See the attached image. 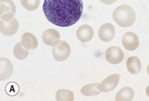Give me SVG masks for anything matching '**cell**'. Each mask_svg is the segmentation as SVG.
I'll use <instances>...</instances> for the list:
<instances>
[{
    "label": "cell",
    "mask_w": 149,
    "mask_h": 101,
    "mask_svg": "<svg viewBox=\"0 0 149 101\" xmlns=\"http://www.w3.org/2000/svg\"><path fill=\"white\" fill-rule=\"evenodd\" d=\"M83 11V0H45L44 14L51 23L69 27L79 22Z\"/></svg>",
    "instance_id": "cell-1"
},
{
    "label": "cell",
    "mask_w": 149,
    "mask_h": 101,
    "mask_svg": "<svg viewBox=\"0 0 149 101\" xmlns=\"http://www.w3.org/2000/svg\"><path fill=\"white\" fill-rule=\"evenodd\" d=\"M113 18L120 27H129L134 24L136 15L134 9L129 5H120L113 12Z\"/></svg>",
    "instance_id": "cell-2"
},
{
    "label": "cell",
    "mask_w": 149,
    "mask_h": 101,
    "mask_svg": "<svg viewBox=\"0 0 149 101\" xmlns=\"http://www.w3.org/2000/svg\"><path fill=\"white\" fill-rule=\"evenodd\" d=\"M18 29V22L12 13H6L1 15L0 31L5 36H13Z\"/></svg>",
    "instance_id": "cell-3"
},
{
    "label": "cell",
    "mask_w": 149,
    "mask_h": 101,
    "mask_svg": "<svg viewBox=\"0 0 149 101\" xmlns=\"http://www.w3.org/2000/svg\"><path fill=\"white\" fill-rule=\"evenodd\" d=\"M71 47L65 41H59L52 46V55L56 61H64L70 57Z\"/></svg>",
    "instance_id": "cell-4"
},
{
    "label": "cell",
    "mask_w": 149,
    "mask_h": 101,
    "mask_svg": "<svg viewBox=\"0 0 149 101\" xmlns=\"http://www.w3.org/2000/svg\"><path fill=\"white\" fill-rule=\"evenodd\" d=\"M120 74H113L104 79L97 85V88L101 93H109L116 88L120 81Z\"/></svg>",
    "instance_id": "cell-5"
},
{
    "label": "cell",
    "mask_w": 149,
    "mask_h": 101,
    "mask_svg": "<svg viewBox=\"0 0 149 101\" xmlns=\"http://www.w3.org/2000/svg\"><path fill=\"white\" fill-rule=\"evenodd\" d=\"M106 60L109 64L118 65L124 60L125 54L122 49L118 46H110L106 50L105 53Z\"/></svg>",
    "instance_id": "cell-6"
},
{
    "label": "cell",
    "mask_w": 149,
    "mask_h": 101,
    "mask_svg": "<svg viewBox=\"0 0 149 101\" xmlns=\"http://www.w3.org/2000/svg\"><path fill=\"white\" fill-rule=\"evenodd\" d=\"M140 44L138 36L132 32H127L122 37V45L125 49L129 51H134Z\"/></svg>",
    "instance_id": "cell-7"
},
{
    "label": "cell",
    "mask_w": 149,
    "mask_h": 101,
    "mask_svg": "<svg viewBox=\"0 0 149 101\" xmlns=\"http://www.w3.org/2000/svg\"><path fill=\"white\" fill-rule=\"evenodd\" d=\"M98 37L104 42L111 41L115 37V28L111 23H105L102 25L98 30Z\"/></svg>",
    "instance_id": "cell-8"
},
{
    "label": "cell",
    "mask_w": 149,
    "mask_h": 101,
    "mask_svg": "<svg viewBox=\"0 0 149 101\" xmlns=\"http://www.w3.org/2000/svg\"><path fill=\"white\" fill-rule=\"evenodd\" d=\"M14 72V67L11 61L6 58L0 59V79L5 81L10 77Z\"/></svg>",
    "instance_id": "cell-9"
},
{
    "label": "cell",
    "mask_w": 149,
    "mask_h": 101,
    "mask_svg": "<svg viewBox=\"0 0 149 101\" xmlns=\"http://www.w3.org/2000/svg\"><path fill=\"white\" fill-rule=\"evenodd\" d=\"M94 36V30L89 25H83L78 28L76 31V37L81 42H88L91 41Z\"/></svg>",
    "instance_id": "cell-10"
},
{
    "label": "cell",
    "mask_w": 149,
    "mask_h": 101,
    "mask_svg": "<svg viewBox=\"0 0 149 101\" xmlns=\"http://www.w3.org/2000/svg\"><path fill=\"white\" fill-rule=\"evenodd\" d=\"M42 40L47 46H53L55 44L60 41V33L54 29H49L44 32L42 34Z\"/></svg>",
    "instance_id": "cell-11"
},
{
    "label": "cell",
    "mask_w": 149,
    "mask_h": 101,
    "mask_svg": "<svg viewBox=\"0 0 149 101\" xmlns=\"http://www.w3.org/2000/svg\"><path fill=\"white\" fill-rule=\"evenodd\" d=\"M21 44L26 49H35L38 46V41L34 35L31 33H25L22 36Z\"/></svg>",
    "instance_id": "cell-12"
},
{
    "label": "cell",
    "mask_w": 149,
    "mask_h": 101,
    "mask_svg": "<svg viewBox=\"0 0 149 101\" xmlns=\"http://www.w3.org/2000/svg\"><path fill=\"white\" fill-rule=\"evenodd\" d=\"M135 93L130 87H124L117 93L116 101H131L134 97Z\"/></svg>",
    "instance_id": "cell-13"
},
{
    "label": "cell",
    "mask_w": 149,
    "mask_h": 101,
    "mask_svg": "<svg viewBox=\"0 0 149 101\" xmlns=\"http://www.w3.org/2000/svg\"><path fill=\"white\" fill-rule=\"evenodd\" d=\"M127 69L131 74L135 75L140 72L141 70V60L137 57H131L128 59L126 62Z\"/></svg>",
    "instance_id": "cell-14"
},
{
    "label": "cell",
    "mask_w": 149,
    "mask_h": 101,
    "mask_svg": "<svg viewBox=\"0 0 149 101\" xmlns=\"http://www.w3.org/2000/svg\"><path fill=\"white\" fill-rule=\"evenodd\" d=\"M6 13H12L15 15L16 6L13 0H0V14L3 15Z\"/></svg>",
    "instance_id": "cell-15"
},
{
    "label": "cell",
    "mask_w": 149,
    "mask_h": 101,
    "mask_svg": "<svg viewBox=\"0 0 149 101\" xmlns=\"http://www.w3.org/2000/svg\"><path fill=\"white\" fill-rule=\"evenodd\" d=\"M97 85H98V83H94V84H89L84 85L81 88V93L83 95H86V96L99 95L101 92L97 88Z\"/></svg>",
    "instance_id": "cell-16"
},
{
    "label": "cell",
    "mask_w": 149,
    "mask_h": 101,
    "mask_svg": "<svg viewBox=\"0 0 149 101\" xmlns=\"http://www.w3.org/2000/svg\"><path fill=\"white\" fill-rule=\"evenodd\" d=\"M56 101H72L74 100V93L68 89H59L56 94Z\"/></svg>",
    "instance_id": "cell-17"
},
{
    "label": "cell",
    "mask_w": 149,
    "mask_h": 101,
    "mask_svg": "<svg viewBox=\"0 0 149 101\" xmlns=\"http://www.w3.org/2000/svg\"><path fill=\"white\" fill-rule=\"evenodd\" d=\"M13 53H14V55H15V58L18 59V60H24L29 55V50L26 49V48H24L22 46L21 42L17 43L15 45L14 50H13Z\"/></svg>",
    "instance_id": "cell-18"
},
{
    "label": "cell",
    "mask_w": 149,
    "mask_h": 101,
    "mask_svg": "<svg viewBox=\"0 0 149 101\" xmlns=\"http://www.w3.org/2000/svg\"><path fill=\"white\" fill-rule=\"evenodd\" d=\"M20 1L22 6L29 11H33L37 10L40 5V0H20Z\"/></svg>",
    "instance_id": "cell-19"
},
{
    "label": "cell",
    "mask_w": 149,
    "mask_h": 101,
    "mask_svg": "<svg viewBox=\"0 0 149 101\" xmlns=\"http://www.w3.org/2000/svg\"><path fill=\"white\" fill-rule=\"evenodd\" d=\"M99 1L102 3L106 4V5H111V4H113L114 3H116L118 0H99Z\"/></svg>",
    "instance_id": "cell-20"
},
{
    "label": "cell",
    "mask_w": 149,
    "mask_h": 101,
    "mask_svg": "<svg viewBox=\"0 0 149 101\" xmlns=\"http://www.w3.org/2000/svg\"><path fill=\"white\" fill-rule=\"evenodd\" d=\"M146 94L149 97V85L148 87H147V88H146Z\"/></svg>",
    "instance_id": "cell-21"
},
{
    "label": "cell",
    "mask_w": 149,
    "mask_h": 101,
    "mask_svg": "<svg viewBox=\"0 0 149 101\" xmlns=\"http://www.w3.org/2000/svg\"><path fill=\"white\" fill-rule=\"evenodd\" d=\"M147 72H148V74L149 75V65H148V67H147Z\"/></svg>",
    "instance_id": "cell-22"
}]
</instances>
